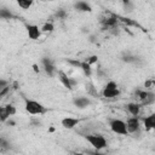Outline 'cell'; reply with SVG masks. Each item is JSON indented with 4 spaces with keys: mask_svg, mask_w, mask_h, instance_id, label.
Segmentation results:
<instances>
[{
    "mask_svg": "<svg viewBox=\"0 0 155 155\" xmlns=\"http://www.w3.org/2000/svg\"><path fill=\"white\" fill-rule=\"evenodd\" d=\"M24 108H25V111L31 115H42L47 111V108L44 104L34 99H28V98L24 99Z\"/></svg>",
    "mask_w": 155,
    "mask_h": 155,
    "instance_id": "cell-1",
    "label": "cell"
},
{
    "mask_svg": "<svg viewBox=\"0 0 155 155\" xmlns=\"http://www.w3.org/2000/svg\"><path fill=\"white\" fill-rule=\"evenodd\" d=\"M84 138L97 150H102L107 147V139L102 134H85Z\"/></svg>",
    "mask_w": 155,
    "mask_h": 155,
    "instance_id": "cell-2",
    "label": "cell"
},
{
    "mask_svg": "<svg viewBox=\"0 0 155 155\" xmlns=\"http://www.w3.org/2000/svg\"><path fill=\"white\" fill-rule=\"evenodd\" d=\"M126 128H127V133L133 134L136 137V134H139L140 132V120L138 116H131L126 120Z\"/></svg>",
    "mask_w": 155,
    "mask_h": 155,
    "instance_id": "cell-3",
    "label": "cell"
},
{
    "mask_svg": "<svg viewBox=\"0 0 155 155\" xmlns=\"http://www.w3.org/2000/svg\"><path fill=\"white\" fill-rule=\"evenodd\" d=\"M109 126H110V130L116 134H121V136L128 134L127 128H126V122L120 119H111L109 121Z\"/></svg>",
    "mask_w": 155,
    "mask_h": 155,
    "instance_id": "cell-4",
    "label": "cell"
},
{
    "mask_svg": "<svg viewBox=\"0 0 155 155\" xmlns=\"http://www.w3.org/2000/svg\"><path fill=\"white\" fill-rule=\"evenodd\" d=\"M136 96L139 98V101L142 102V104H151L153 102H154V98H155V94L151 92V91H149V90H145V91H143V90H137L136 91Z\"/></svg>",
    "mask_w": 155,
    "mask_h": 155,
    "instance_id": "cell-5",
    "label": "cell"
},
{
    "mask_svg": "<svg viewBox=\"0 0 155 155\" xmlns=\"http://www.w3.org/2000/svg\"><path fill=\"white\" fill-rule=\"evenodd\" d=\"M57 75H58V79L59 81L62 82V85L68 88V90H73L74 86L76 85V81L73 79V78H69L68 74H65L63 70H57Z\"/></svg>",
    "mask_w": 155,
    "mask_h": 155,
    "instance_id": "cell-6",
    "label": "cell"
},
{
    "mask_svg": "<svg viewBox=\"0 0 155 155\" xmlns=\"http://www.w3.org/2000/svg\"><path fill=\"white\" fill-rule=\"evenodd\" d=\"M41 64H42V68H44L45 73L48 76H53L54 74H57V69H56V67H54V64H53V62L50 57H42Z\"/></svg>",
    "mask_w": 155,
    "mask_h": 155,
    "instance_id": "cell-7",
    "label": "cell"
},
{
    "mask_svg": "<svg viewBox=\"0 0 155 155\" xmlns=\"http://www.w3.org/2000/svg\"><path fill=\"white\" fill-rule=\"evenodd\" d=\"M25 29H27V34H28L29 39H31V40H38L41 36L42 31L36 24H27Z\"/></svg>",
    "mask_w": 155,
    "mask_h": 155,
    "instance_id": "cell-8",
    "label": "cell"
},
{
    "mask_svg": "<svg viewBox=\"0 0 155 155\" xmlns=\"http://www.w3.org/2000/svg\"><path fill=\"white\" fill-rule=\"evenodd\" d=\"M79 122H80L79 119H76V117H70V116H67V117L62 119V121H61L62 126H63L64 128H67V130H71V128H74L75 126L79 125Z\"/></svg>",
    "mask_w": 155,
    "mask_h": 155,
    "instance_id": "cell-9",
    "label": "cell"
},
{
    "mask_svg": "<svg viewBox=\"0 0 155 155\" xmlns=\"http://www.w3.org/2000/svg\"><path fill=\"white\" fill-rule=\"evenodd\" d=\"M73 104L80 109H84V108H87L90 104H91V99L87 98V97H75L73 99Z\"/></svg>",
    "mask_w": 155,
    "mask_h": 155,
    "instance_id": "cell-10",
    "label": "cell"
},
{
    "mask_svg": "<svg viewBox=\"0 0 155 155\" xmlns=\"http://www.w3.org/2000/svg\"><path fill=\"white\" fill-rule=\"evenodd\" d=\"M120 94V90L117 87H104L102 91V96L104 98H115Z\"/></svg>",
    "mask_w": 155,
    "mask_h": 155,
    "instance_id": "cell-11",
    "label": "cell"
},
{
    "mask_svg": "<svg viewBox=\"0 0 155 155\" xmlns=\"http://www.w3.org/2000/svg\"><path fill=\"white\" fill-rule=\"evenodd\" d=\"M74 8L76 11H80V12H91L92 11V7L88 2L84 1V0H79L74 4Z\"/></svg>",
    "mask_w": 155,
    "mask_h": 155,
    "instance_id": "cell-12",
    "label": "cell"
},
{
    "mask_svg": "<svg viewBox=\"0 0 155 155\" xmlns=\"http://www.w3.org/2000/svg\"><path fill=\"white\" fill-rule=\"evenodd\" d=\"M140 108H142V105H140L139 103H134V102L128 103V104L126 105L127 111H128L132 116H138L139 113H140Z\"/></svg>",
    "mask_w": 155,
    "mask_h": 155,
    "instance_id": "cell-13",
    "label": "cell"
},
{
    "mask_svg": "<svg viewBox=\"0 0 155 155\" xmlns=\"http://www.w3.org/2000/svg\"><path fill=\"white\" fill-rule=\"evenodd\" d=\"M142 121H143V124H144V126H145V130H147V131H150V130L155 128V115H154V114H151V115H149V116L143 117V119H142Z\"/></svg>",
    "mask_w": 155,
    "mask_h": 155,
    "instance_id": "cell-14",
    "label": "cell"
},
{
    "mask_svg": "<svg viewBox=\"0 0 155 155\" xmlns=\"http://www.w3.org/2000/svg\"><path fill=\"white\" fill-rule=\"evenodd\" d=\"M92 65H90L87 62H85V61H81V63H80V69L84 71V74L86 75V76H91V74H92V68H91Z\"/></svg>",
    "mask_w": 155,
    "mask_h": 155,
    "instance_id": "cell-15",
    "label": "cell"
},
{
    "mask_svg": "<svg viewBox=\"0 0 155 155\" xmlns=\"http://www.w3.org/2000/svg\"><path fill=\"white\" fill-rule=\"evenodd\" d=\"M16 2H17V5H18L21 8H23V10H28V8L31 7L34 0H16Z\"/></svg>",
    "mask_w": 155,
    "mask_h": 155,
    "instance_id": "cell-16",
    "label": "cell"
},
{
    "mask_svg": "<svg viewBox=\"0 0 155 155\" xmlns=\"http://www.w3.org/2000/svg\"><path fill=\"white\" fill-rule=\"evenodd\" d=\"M10 119V114L6 110V107L2 105L0 107V122H6Z\"/></svg>",
    "mask_w": 155,
    "mask_h": 155,
    "instance_id": "cell-17",
    "label": "cell"
},
{
    "mask_svg": "<svg viewBox=\"0 0 155 155\" xmlns=\"http://www.w3.org/2000/svg\"><path fill=\"white\" fill-rule=\"evenodd\" d=\"M121 59H122L124 62H126V63H136V62L138 61V58H137L136 56L131 54V53H125V54L121 57Z\"/></svg>",
    "mask_w": 155,
    "mask_h": 155,
    "instance_id": "cell-18",
    "label": "cell"
},
{
    "mask_svg": "<svg viewBox=\"0 0 155 155\" xmlns=\"http://www.w3.org/2000/svg\"><path fill=\"white\" fill-rule=\"evenodd\" d=\"M86 91H87V93H88L90 96H93V97H98V92L96 91V87L93 86V84H92V82H88V84H86Z\"/></svg>",
    "mask_w": 155,
    "mask_h": 155,
    "instance_id": "cell-19",
    "label": "cell"
},
{
    "mask_svg": "<svg viewBox=\"0 0 155 155\" xmlns=\"http://www.w3.org/2000/svg\"><path fill=\"white\" fill-rule=\"evenodd\" d=\"M12 17L13 15L7 8H0V19H10Z\"/></svg>",
    "mask_w": 155,
    "mask_h": 155,
    "instance_id": "cell-20",
    "label": "cell"
},
{
    "mask_svg": "<svg viewBox=\"0 0 155 155\" xmlns=\"http://www.w3.org/2000/svg\"><path fill=\"white\" fill-rule=\"evenodd\" d=\"M53 29H54L53 23H52V22H47V23H45V24L42 25L41 31H44V33H52Z\"/></svg>",
    "mask_w": 155,
    "mask_h": 155,
    "instance_id": "cell-21",
    "label": "cell"
},
{
    "mask_svg": "<svg viewBox=\"0 0 155 155\" xmlns=\"http://www.w3.org/2000/svg\"><path fill=\"white\" fill-rule=\"evenodd\" d=\"M54 16H56L58 19H64V18H65V16H67V12H65L64 10H62V8H61V10H58V11L56 12V15H54Z\"/></svg>",
    "mask_w": 155,
    "mask_h": 155,
    "instance_id": "cell-22",
    "label": "cell"
},
{
    "mask_svg": "<svg viewBox=\"0 0 155 155\" xmlns=\"http://www.w3.org/2000/svg\"><path fill=\"white\" fill-rule=\"evenodd\" d=\"M97 61H98V57H97V56H90V57H87V58L85 59V62H87L90 65L97 63Z\"/></svg>",
    "mask_w": 155,
    "mask_h": 155,
    "instance_id": "cell-23",
    "label": "cell"
},
{
    "mask_svg": "<svg viewBox=\"0 0 155 155\" xmlns=\"http://www.w3.org/2000/svg\"><path fill=\"white\" fill-rule=\"evenodd\" d=\"M5 107H6V110H7V113L10 114V116H12V115L16 114V108H15L13 105H11V104H6Z\"/></svg>",
    "mask_w": 155,
    "mask_h": 155,
    "instance_id": "cell-24",
    "label": "cell"
},
{
    "mask_svg": "<svg viewBox=\"0 0 155 155\" xmlns=\"http://www.w3.org/2000/svg\"><path fill=\"white\" fill-rule=\"evenodd\" d=\"M67 62H68L69 64L76 67V68H80V63H81V61H78V59H68Z\"/></svg>",
    "mask_w": 155,
    "mask_h": 155,
    "instance_id": "cell-25",
    "label": "cell"
},
{
    "mask_svg": "<svg viewBox=\"0 0 155 155\" xmlns=\"http://www.w3.org/2000/svg\"><path fill=\"white\" fill-rule=\"evenodd\" d=\"M7 86H8V81L5 80V79H0V91L4 90V88L7 87Z\"/></svg>",
    "mask_w": 155,
    "mask_h": 155,
    "instance_id": "cell-26",
    "label": "cell"
},
{
    "mask_svg": "<svg viewBox=\"0 0 155 155\" xmlns=\"http://www.w3.org/2000/svg\"><path fill=\"white\" fill-rule=\"evenodd\" d=\"M144 86H145L147 90H151L153 86H154V81H153V80H149V81H147V82L144 84Z\"/></svg>",
    "mask_w": 155,
    "mask_h": 155,
    "instance_id": "cell-27",
    "label": "cell"
},
{
    "mask_svg": "<svg viewBox=\"0 0 155 155\" xmlns=\"http://www.w3.org/2000/svg\"><path fill=\"white\" fill-rule=\"evenodd\" d=\"M8 88H10V87L7 86V87H5L4 90H1V91H0V98H2V96L7 94V92H8Z\"/></svg>",
    "mask_w": 155,
    "mask_h": 155,
    "instance_id": "cell-28",
    "label": "cell"
},
{
    "mask_svg": "<svg viewBox=\"0 0 155 155\" xmlns=\"http://www.w3.org/2000/svg\"><path fill=\"white\" fill-rule=\"evenodd\" d=\"M33 68H34V71H35V73H39V68H38V64H34V65H33Z\"/></svg>",
    "mask_w": 155,
    "mask_h": 155,
    "instance_id": "cell-29",
    "label": "cell"
},
{
    "mask_svg": "<svg viewBox=\"0 0 155 155\" xmlns=\"http://www.w3.org/2000/svg\"><path fill=\"white\" fill-rule=\"evenodd\" d=\"M121 1H122V5H126V4L131 2V0H121Z\"/></svg>",
    "mask_w": 155,
    "mask_h": 155,
    "instance_id": "cell-30",
    "label": "cell"
}]
</instances>
